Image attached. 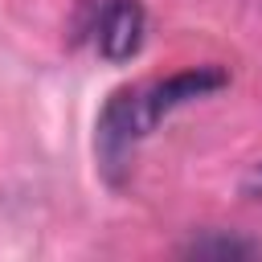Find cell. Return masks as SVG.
<instances>
[{
    "label": "cell",
    "instance_id": "cell-1",
    "mask_svg": "<svg viewBox=\"0 0 262 262\" xmlns=\"http://www.w3.org/2000/svg\"><path fill=\"white\" fill-rule=\"evenodd\" d=\"M74 41L90 45L102 61H131L143 45L147 12L139 0H78L74 8Z\"/></svg>",
    "mask_w": 262,
    "mask_h": 262
},
{
    "label": "cell",
    "instance_id": "cell-2",
    "mask_svg": "<svg viewBox=\"0 0 262 262\" xmlns=\"http://www.w3.org/2000/svg\"><path fill=\"white\" fill-rule=\"evenodd\" d=\"M94 131H98V135H94V147H98L102 172H106L111 180H119V168H127L131 147L151 131V123L143 119V106H139V86L115 90V94L106 98Z\"/></svg>",
    "mask_w": 262,
    "mask_h": 262
},
{
    "label": "cell",
    "instance_id": "cell-3",
    "mask_svg": "<svg viewBox=\"0 0 262 262\" xmlns=\"http://www.w3.org/2000/svg\"><path fill=\"white\" fill-rule=\"evenodd\" d=\"M225 86H229V74L221 66H196V70H180L172 78H160L151 86H139V106H143V119L156 127L176 106H184L192 98H205V94H217Z\"/></svg>",
    "mask_w": 262,
    "mask_h": 262
},
{
    "label": "cell",
    "instance_id": "cell-4",
    "mask_svg": "<svg viewBox=\"0 0 262 262\" xmlns=\"http://www.w3.org/2000/svg\"><path fill=\"white\" fill-rule=\"evenodd\" d=\"M184 258H217V262H237V258H258L262 254V246L258 242H246V237H237V233H201V237H192L184 250H180Z\"/></svg>",
    "mask_w": 262,
    "mask_h": 262
},
{
    "label": "cell",
    "instance_id": "cell-5",
    "mask_svg": "<svg viewBox=\"0 0 262 262\" xmlns=\"http://www.w3.org/2000/svg\"><path fill=\"white\" fill-rule=\"evenodd\" d=\"M242 192H246L250 201H262V164H254V168L242 176Z\"/></svg>",
    "mask_w": 262,
    "mask_h": 262
}]
</instances>
